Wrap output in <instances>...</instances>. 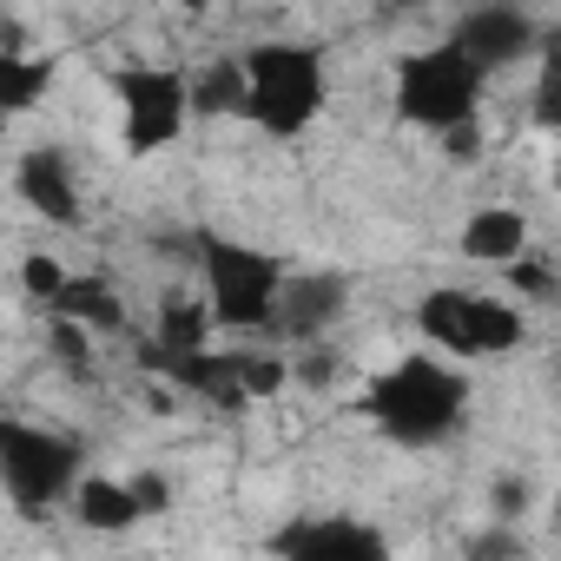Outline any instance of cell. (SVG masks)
<instances>
[{
	"label": "cell",
	"mask_w": 561,
	"mask_h": 561,
	"mask_svg": "<svg viewBox=\"0 0 561 561\" xmlns=\"http://www.w3.org/2000/svg\"><path fill=\"white\" fill-rule=\"evenodd\" d=\"M113 106H119V146L133 159H152L165 152L185 119H192V73L179 67H152V60H133L113 73Z\"/></svg>",
	"instance_id": "obj_7"
},
{
	"label": "cell",
	"mask_w": 561,
	"mask_h": 561,
	"mask_svg": "<svg viewBox=\"0 0 561 561\" xmlns=\"http://www.w3.org/2000/svg\"><path fill=\"white\" fill-rule=\"evenodd\" d=\"M528 126L561 133V47H548V54L535 60V80H528Z\"/></svg>",
	"instance_id": "obj_17"
},
{
	"label": "cell",
	"mask_w": 561,
	"mask_h": 561,
	"mask_svg": "<svg viewBox=\"0 0 561 561\" xmlns=\"http://www.w3.org/2000/svg\"><path fill=\"white\" fill-rule=\"evenodd\" d=\"M192 113H238L244 119V60H218L192 73Z\"/></svg>",
	"instance_id": "obj_16"
},
{
	"label": "cell",
	"mask_w": 561,
	"mask_h": 561,
	"mask_svg": "<svg viewBox=\"0 0 561 561\" xmlns=\"http://www.w3.org/2000/svg\"><path fill=\"white\" fill-rule=\"evenodd\" d=\"M271 561H397L370 515H298L271 535Z\"/></svg>",
	"instance_id": "obj_8"
},
{
	"label": "cell",
	"mask_w": 561,
	"mask_h": 561,
	"mask_svg": "<svg viewBox=\"0 0 561 561\" xmlns=\"http://www.w3.org/2000/svg\"><path fill=\"white\" fill-rule=\"evenodd\" d=\"M14 192H21L41 218H54V225H80V179H73V159H67V152L27 146V152L14 159Z\"/></svg>",
	"instance_id": "obj_12"
},
{
	"label": "cell",
	"mask_w": 561,
	"mask_h": 561,
	"mask_svg": "<svg viewBox=\"0 0 561 561\" xmlns=\"http://www.w3.org/2000/svg\"><path fill=\"white\" fill-rule=\"evenodd\" d=\"M482 93H489V73L456 47V41H436V47H416L397 60L390 73V106L403 126L430 133V139H449L456 126L482 119Z\"/></svg>",
	"instance_id": "obj_3"
},
{
	"label": "cell",
	"mask_w": 561,
	"mask_h": 561,
	"mask_svg": "<svg viewBox=\"0 0 561 561\" xmlns=\"http://www.w3.org/2000/svg\"><path fill=\"white\" fill-rule=\"evenodd\" d=\"M87 482V456L67 430H41V423H8L0 430V489L21 515H54L60 502H73Z\"/></svg>",
	"instance_id": "obj_6"
},
{
	"label": "cell",
	"mask_w": 561,
	"mask_h": 561,
	"mask_svg": "<svg viewBox=\"0 0 561 561\" xmlns=\"http://www.w3.org/2000/svg\"><path fill=\"white\" fill-rule=\"evenodd\" d=\"M73 515H80V528H93V535H126V528L146 522V502H139L133 476H87L80 495H73Z\"/></svg>",
	"instance_id": "obj_14"
},
{
	"label": "cell",
	"mask_w": 561,
	"mask_h": 561,
	"mask_svg": "<svg viewBox=\"0 0 561 561\" xmlns=\"http://www.w3.org/2000/svg\"><path fill=\"white\" fill-rule=\"evenodd\" d=\"M344 311H351V277L344 271H291L285 298H277V331L271 337L318 344L324 331L344 324Z\"/></svg>",
	"instance_id": "obj_10"
},
{
	"label": "cell",
	"mask_w": 561,
	"mask_h": 561,
	"mask_svg": "<svg viewBox=\"0 0 561 561\" xmlns=\"http://www.w3.org/2000/svg\"><path fill=\"white\" fill-rule=\"evenodd\" d=\"M198 277H205V311L218 331L251 337V331H277V298H285V264L257 244L238 238H198Z\"/></svg>",
	"instance_id": "obj_4"
},
{
	"label": "cell",
	"mask_w": 561,
	"mask_h": 561,
	"mask_svg": "<svg viewBox=\"0 0 561 561\" xmlns=\"http://www.w3.org/2000/svg\"><path fill=\"white\" fill-rule=\"evenodd\" d=\"M449 41L482 67V73H502V67H522V60H541V21L528 8H469L456 14Z\"/></svg>",
	"instance_id": "obj_9"
},
{
	"label": "cell",
	"mask_w": 561,
	"mask_h": 561,
	"mask_svg": "<svg viewBox=\"0 0 561 561\" xmlns=\"http://www.w3.org/2000/svg\"><path fill=\"white\" fill-rule=\"evenodd\" d=\"M238 60H244V119L264 139H305L324 119L331 73L311 41H257Z\"/></svg>",
	"instance_id": "obj_2"
},
{
	"label": "cell",
	"mask_w": 561,
	"mask_h": 561,
	"mask_svg": "<svg viewBox=\"0 0 561 561\" xmlns=\"http://www.w3.org/2000/svg\"><path fill=\"white\" fill-rule=\"evenodd\" d=\"M522 508H528L522 482H515V476H502V482H495V522H508V528H515V515H522Z\"/></svg>",
	"instance_id": "obj_21"
},
{
	"label": "cell",
	"mask_w": 561,
	"mask_h": 561,
	"mask_svg": "<svg viewBox=\"0 0 561 561\" xmlns=\"http://www.w3.org/2000/svg\"><path fill=\"white\" fill-rule=\"evenodd\" d=\"M508 285H515V291H522L528 305H535V298H554V277L541 271V257H522V264L508 271Z\"/></svg>",
	"instance_id": "obj_20"
},
{
	"label": "cell",
	"mask_w": 561,
	"mask_h": 561,
	"mask_svg": "<svg viewBox=\"0 0 561 561\" xmlns=\"http://www.w3.org/2000/svg\"><path fill=\"white\" fill-rule=\"evenodd\" d=\"M47 318L80 324V331H119L126 324V305H119V291L106 285V277H67V291L47 305Z\"/></svg>",
	"instance_id": "obj_15"
},
{
	"label": "cell",
	"mask_w": 561,
	"mask_h": 561,
	"mask_svg": "<svg viewBox=\"0 0 561 561\" xmlns=\"http://www.w3.org/2000/svg\"><path fill=\"white\" fill-rule=\"evenodd\" d=\"M443 152H449V159H476V152H482V119H469V126H456V133L443 139Z\"/></svg>",
	"instance_id": "obj_22"
},
{
	"label": "cell",
	"mask_w": 561,
	"mask_h": 561,
	"mask_svg": "<svg viewBox=\"0 0 561 561\" xmlns=\"http://www.w3.org/2000/svg\"><path fill=\"white\" fill-rule=\"evenodd\" d=\"M462 561H528V535L508 522H489L462 541Z\"/></svg>",
	"instance_id": "obj_18"
},
{
	"label": "cell",
	"mask_w": 561,
	"mask_h": 561,
	"mask_svg": "<svg viewBox=\"0 0 561 561\" xmlns=\"http://www.w3.org/2000/svg\"><path fill=\"white\" fill-rule=\"evenodd\" d=\"M21 285H27L41 305H54V298L67 291V271H60L54 257H27V264H21Z\"/></svg>",
	"instance_id": "obj_19"
},
{
	"label": "cell",
	"mask_w": 561,
	"mask_h": 561,
	"mask_svg": "<svg viewBox=\"0 0 561 561\" xmlns=\"http://www.w3.org/2000/svg\"><path fill=\"white\" fill-rule=\"evenodd\" d=\"M54 87V54L27 47L21 21L14 14H0V113L8 119H27Z\"/></svg>",
	"instance_id": "obj_11"
},
{
	"label": "cell",
	"mask_w": 561,
	"mask_h": 561,
	"mask_svg": "<svg viewBox=\"0 0 561 561\" xmlns=\"http://www.w3.org/2000/svg\"><path fill=\"white\" fill-rule=\"evenodd\" d=\"M133 489H139V502H146V515H159V508L172 502V489H165L152 469H139V476H133Z\"/></svg>",
	"instance_id": "obj_23"
},
{
	"label": "cell",
	"mask_w": 561,
	"mask_h": 561,
	"mask_svg": "<svg viewBox=\"0 0 561 561\" xmlns=\"http://www.w3.org/2000/svg\"><path fill=\"white\" fill-rule=\"evenodd\" d=\"M554 198H561V152H554Z\"/></svg>",
	"instance_id": "obj_24"
},
{
	"label": "cell",
	"mask_w": 561,
	"mask_h": 561,
	"mask_svg": "<svg viewBox=\"0 0 561 561\" xmlns=\"http://www.w3.org/2000/svg\"><path fill=\"white\" fill-rule=\"evenodd\" d=\"M469 397H476V383H469L462 364L416 351V357H397L390 370L370 377L364 416H370V430H377L383 443H397V449H443V443L462 436Z\"/></svg>",
	"instance_id": "obj_1"
},
{
	"label": "cell",
	"mask_w": 561,
	"mask_h": 561,
	"mask_svg": "<svg viewBox=\"0 0 561 561\" xmlns=\"http://www.w3.org/2000/svg\"><path fill=\"white\" fill-rule=\"evenodd\" d=\"M462 257H476V264H502V271H515L522 257H528V218L515 211V205H476L469 218H462Z\"/></svg>",
	"instance_id": "obj_13"
},
{
	"label": "cell",
	"mask_w": 561,
	"mask_h": 561,
	"mask_svg": "<svg viewBox=\"0 0 561 561\" xmlns=\"http://www.w3.org/2000/svg\"><path fill=\"white\" fill-rule=\"evenodd\" d=\"M416 331H423L449 364H489V357L522 351L528 318H522L515 298L462 291V285H436V291L416 298Z\"/></svg>",
	"instance_id": "obj_5"
}]
</instances>
